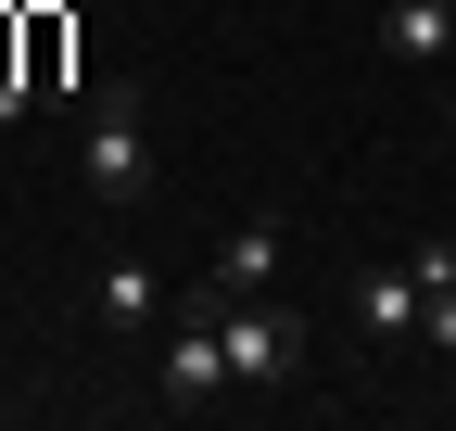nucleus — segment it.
<instances>
[{
  "mask_svg": "<svg viewBox=\"0 0 456 431\" xmlns=\"http://www.w3.org/2000/svg\"><path fill=\"white\" fill-rule=\"evenodd\" d=\"M165 394H178V406H216V394H228V330H216V305L178 317V343H165Z\"/></svg>",
  "mask_w": 456,
  "mask_h": 431,
  "instance_id": "3",
  "label": "nucleus"
},
{
  "mask_svg": "<svg viewBox=\"0 0 456 431\" xmlns=\"http://www.w3.org/2000/svg\"><path fill=\"white\" fill-rule=\"evenodd\" d=\"M89 305H102V330H140V317L165 305V280H152V254H114L102 280H89Z\"/></svg>",
  "mask_w": 456,
  "mask_h": 431,
  "instance_id": "6",
  "label": "nucleus"
},
{
  "mask_svg": "<svg viewBox=\"0 0 456 431\" xmlns=\"http://www.w3.org/2000/svg\"><path fill=\"white\" fill-rule=\"evenodd\" d=\"M203 305L228 330V381H292L305 368V317L292 305H266V292H203Z\"/></svg>",
  "mask_w": 456,
  "mask_h": 431,
  "instance_id": "2",
  "label": "nucleus"
},
{
  "mask_svg": "<svg viewBox=\"0 0 456 431\" xmlns=\"http://www.w3.org/2000/svg\"><path fill=\"white\" fill-rule=\"evenodd\" d=\"M419 330H431V343L456 355V280H444V292H419Z\"/></svg>",
  "mask_w": 456,
  "mask_h": 431,
  "instance_id": "8",
  "label": "nucleus"
},
{
  "mask_svg": "<svg viewBox=\"0 0 456 431\" xmlns=\"http://www.w3.org/2000/svg\"><path fill=\"white\" fill-rule=\"evenodd\" d=\"M444 127H456V89H444Z\"/></svg>",
  "mask_w": 456,
  "mask_h": 431,
  "instance_id": "9",
  "label": "nucleus"
},
{
  "mask_svg": "<svg viewBox=\"0 0 456 431\" xmlns=\"http://www.w3.org/2000/svg\"><path fill=\"white\" fill-rule=\"evenodd\" d=\"M279 254H292V241H279V216H241V229H228V254H216V292H266Z\"/></svg>",
  "mask_w": 456,
  "mask_h": 431,
  "instance_id": "5",
  "label": "nucleus"
},
{
  "mask_svg": "<svg viewBox=\"0 0 456 431\" xmlns=\"http://www.w3.org/2000/svg\"><path fill=\"white\" fill-rule=\"evenodd\" d=\"M77 178H89V203H140V191H152V102H140V89H102V102H89Z\"/></svg>",
  "mask_w": 456,
  "mask_h": 431,
  "instance_id": "1",
  "label": "nucleus"
},
{
  "mask_svg": "<svg viewBox=\"0 0 456 431\" xmlns=\"http://www.w3.org/2000/svg\"><path fill=\"white\" fill-rule=\"evenodd\" d=\"M355 317H368L380 343H393V330H419V266H368V280H355Z\"/></svg>",
  "mask_w": 456,
  "mask_h": 431,
  "instance_id": "7",
  "label": "nucleus"
},
{
  "mask_svg": "<svg viewBox=\"0 0 456 431\" xmlns=\"http://www.w3.org/2000/svg\"><path fill=\"white\" fill-rule=\"evenodd\" d=\"M380 51H393V64H444V51H456V0H393Z\"/></svg>",
  "mask_w": 456,
  "mask_h": 431,
  "instance_id": "4",
  "label": "nucleus"
}]
</instances>
